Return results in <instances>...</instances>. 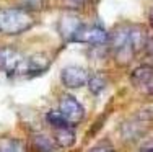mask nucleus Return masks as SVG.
<instances>
[{
    "instance_id": "obj_1",
    "label": "nucleus",
    "mask_w": 153,
    "mask_h": 152,
    "mask_svg": "<svg viewBox=\"0 0 153 152\" xmlns=\"http://www.w3.org/2000/svg\"><path fill=\"white\" fill-rule=\"evenodd\" d=\"M34 25L33 12L26 8L0 10V31L3 34H21Z\"/></svg>"
},
{
    "instance_id": "obj_2",
    "label": "nucleus",
    "mask_w": 153,
    "mask_h": 152,
    "mask_svg": "<svg viewBox=\"0 0 153 152\" xmlns=\"http://www.w3.org/2000/svg\"><path fill=\"white\" fill-rule=\"evenodd\" d=\"M111 48L114 49V57L119 64H127L134 57V48L130 44V36H129V28L121 26L109 36Z\"/></svg>"
},
{
    "instance_id": "obj_3",
    "label": "nucleus",
    "mask_w": 153,
    "mask_h": 152,
    "mask_svg": "<svg viewBox=\"0 0 153 152\" xmlns=\"http://www.w3.org/2000/svg\"><path fill=\"white\" fill-rule=\"evenodd\" d=\"M59 110L64 113V116L68 119L70 124H76L85 118V108L82 106L78 100L72 95H62L59 100Z\"/></svg>"
},
{
    "instance_id": "obj_4",
    "label": "nucleus",
    "mask_w": 153,
    "mask_h": 152,
    "mask_svg": "<svg viewBox=\"0 0 153 152\" xmlns=\"http://www.w3.org/2000/svg\"><path fill=\"white\" fill-rule=\"evenodd\" d=\"M88 79V70H85L80 66H67L60 70V80L67 88H80V87L86 85Z\"/></svg>"
},
{
    "instance_id": "obj_5",
    "label": "nucleus",
    "mask_w": 153,
    "mask_h": 152,
    "mask_svg": "<svg viewBox=\"0 0 153 152\" xmlns=\"http://www.w3.org/2000/svg\"><path fill=\"white\" fill-rule=\"evenodd\" d=\"M150 124V121L138 118L137 115H134V118L130 121H126L121 128V134L124 141H137L138 137H142L147 133V128Z\"/></svg>"
},
{
    "instance_id": "obj_6",
    "label": "nucleus",
    "mask_w": 153,
    "mask_h": 152,
    "mask_svg": "<svg viewBox=\"0 0 153 152\" xmlns=\"http://www.w3.org/2000/svg\"><path fill=\"white\" fill-rule=\"evenodd\" d=\"M74 41L78 43H88V44H104L109 41V34L101 26H88L83 25V28L76 33Z\"/></svg>"
},
{
    "instance_id": "obj_7",
    "label": "nucleus",
    "mask_w": 153,
    "mask_h": 152,
    "mask_svg": "<svg viewBox=\"0 0 153 152\" xmlns=\"http://www.w3.org/2000/svg\"><path fill=\"white\" fill-rule=\"evenodd\" d=\"M21 64H23V57L13 49H2L0 51V70L7 72V74H20Z\"/></svg>"
},
{
    "instance_id": "obj_8",
    "label": "nucleus",
    "mask_w": 153,
    "mask_h": 152,
    "mask_svg": "<svg viewBox=\"0 0 153 152\" xmlns=\"http://www.w3.org/2000/svg\"><path fill=\"white\" fill-rule=\"evenodd\" d=\"M49 66H51V61L47 59L46 56H42V54L31 56V57H28V59H23L20 74H23V75H39Z\"/></svg>"
},
{
    "instance_id": "obj_9",
    "label": "nucleus",
    "mask_w": 153,
    "mask_h": 152,
    "mask_svg": "<svg viewBox=\"0 0 153 152\" xmlns=\"http://www.w3.org/2000/svg\"><path fill=\"white\" fill-rule=\"evenodd\" d=\"M82 28H83L82 20L76 15H74V13H65V15H62L60 21H59V30H60L62 38L68 39V41L70 39L74 41V38Z\"/></svg>"
},
{
    "instance_id": "obj_10",
    "label": "nucleus",
    "mask_w": 153,
    "mask_h": 152,
    "mask_svg": "<svg viewBox=\"0 0 153 152\" xmlns=\"http://www.w3.org/2000/svg\"><path fill=\"white\" fill-rule=\"evenodd\" d=\"M153 80V67L152 66H140L135 67L130 74V82L138 90H143L148 87V84Z\"/></svg>"
},
{
    "instance_id": "obj_11",
    "label": "nucleus",
    "mask_w": 153,
    "mask_h": 152,
    "mask_svg": "<svg viewBox=\"0 0 153 152\" xmlns=\"http://www.w3.org/2000/svg\"><path fill=\"white\" fill-rule=\"evenodd\" d=\"M54 139H56V144L59 147L70 149L76 142V134L74 128H72V124H67V126H60V128L54 129Z\"/></svg>"
},
{
    "instance_id": "obj_12",
    "label": "nucleus",
    "mask_w": 153,
    "mask_h": 152,
    "mask_svg": "<svg viewBox=\"0 0 153 152\" xmlns=\"http://www.w3.org/2000/svg\"><path fill=\"white\" fill-rule=\"evenodd\" d=\"M129 36H130V44H132L134 51L145 49L148 44V36L145 33L143 28L140 26H129Z\"/></svg>"
},
{
    "instance_id": "obj_13",
    "label": "nucleus",
    "mask_w": 153,
    "mask_h": 152,
    "mask_svg": "<svg viewBox=\"0 0 153 152\" xmlns=\"http://www.w3.org/2000/svg\"><path fill=\"white\" fill-rule=\"evenodd\" d=\"M25 151V144L15 137H0V152H20Z\"/></svg>"
},
{
    "instance_id": "obj_14",
    "label": "nucleus",
    "mask_w": 153,
    "mask_h": 152,
    "mask_svg": "<svg viewBox=\"0 0 153 152\" xmlns=\"http://www.w3.org/2000/svg\"><path fill=\"white\" fill-rule=\"evenodd\" d=\"M86 85H88V90L93 93V95H100V93L108 87V79L104 77V75L96 74V75H93V77L88 79Z\"/></svg>"
},
{
    "instance_id": "obj_15",
    "label": "nucleus",
    "mask_w": 153,
    "mask_h": 152,
    "mask_svg": "<svg viewBox=\"0 0 153 152\" xmlns=\"http://www.w3.org/2000/svg\"><path fill=\"white\" fill-rule=\"evenodd\" d=\"M46 121L49 123V124L52 126L54 129H56V128H60V126H67V124H70V123H68V119L64 116V113H62L60 110L49 111V113L46 115Z\"/></svg>"
},
{
    "instance_id": "obj_16",
    "label": "nucleus",
    "mask_w": 153,
    "mask_h": 152,
    "mask_svg": "<svg viewBox=\"0 0 153 152\" xmlns=\"http://www.w3.org/2000/svg\"><path fill=\"white\" fill-rule=\"evenodd\" d=\"M33 146L39 151H56L57 149L56 142H52L47 136H34L33 137Z\"/></svg>"
},
{
    "instance_id": "obj_17",
    "label": "nucleus",
    "mask_w": 153,
    "mask_h": 152,
    "mask_svg": "<svg viewBox=\"0 0 153 152\" xmlns=\"http://www.w3.org/2000/svg\"><path fill=\"white\" fill-rule=\"evenodd\" d=\"M21 8H26L30 12H41L44 8V0H18Z\"/></svg>"
},
{
    "instance_id": "obj_18",
    "label": "nucleus",
    "mask_w": 153,
    "mask_h": 152,
    "mask_svg": "<svg viewBox=\"0 0 153 152\" xmlns=\"http://www.w3.org/2000/svg\"><path fill=\"white\" fill-rule=\"evenodd\" d=\"M138 149L145 151V152H152L153 151V137H150V139H147V141H142Z\"/></svg>"
},
{
    "instance_id": "obj_19",
    "label": "nucleus",
    "mask_w": 153,
    "mask_h": 152,
    "mask_svg": "<svg viewBox=\"0 0 153 152\" xmlns=\"http://www.w3.org/2000/svg\"><path fill=\"white\" fill-rule=\"evenodd\" d=\"M85 3V0H65V5H68L70 8H80Z\"/></svg>"
},
{
    "instance_id": "obj_20",
    "label": "nucleus",
    "mask_w": 153,
    "mask_h": 152,
    "mask_svg": "<svg viewBox=\"0 0 153 152\" xmlns=\"http://www.w3.org/2000/svg\"><path fill=\"white\" fill-rule=\"evenodd\" d=\"M114 147L112 146H96V147H93L91 151H112Z\"/></svg>"
},
{
    "instance_id": "obj_21",
    "label": "nucleus",
    "mask_w": 153,
    "mask_h": 152,
    "mask_svg": "<svg viewBox=\"0 0 153 152\" xmlns=\"http://www.w3.org/2000/svg\"><path fill=\"white\" fill-rule=\"evenodd\" d=\"M147 49L150 51V54L153 56V38H148V44H147Z\"/></svg>"
},
{
    "instance_id": "obj_22",
    "label": "nucleus",
    "mask_w": 153,
    "mask_h": 152,
    "mask_svg": "<svg viewBox=\"0 0 153 152\" xmlns=\"http://www.w3.org/2000/svg\"><path fill=\"white\" fill-rule=\"evenodd\" d=\"M150 23H152V26H153V8L150 10Z\"/></svg>"
}]
</instances>
